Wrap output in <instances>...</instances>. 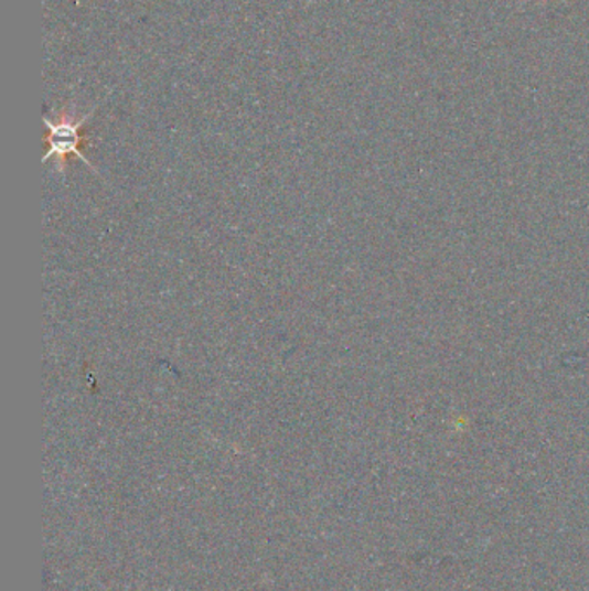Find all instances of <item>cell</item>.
<instances>
[{"instance_id":"1","label":"cell","mask_w":589,"mask_h":591,"mask_svg":"<svg viewBox=\"0 0 589 591\" xmlns=\"http://www.w3.org/2000/svg\"><path fill=\"white\" fill-rule=\"evenodd\" d=\"M96 109L97 108L92 109V111L88 112V115H85L84 118H81V120H75L73 115H64V117H61L60 120L56 121H52L51 118L45 117L44 121L49 128V152L42 161L47 163L49 160L56 157V160L60 161V169L63 170L66 157L75 154L78 160L84 161L87 166H90L92 172L99 175V172L92 166L88 158L81 151L82 142H84L82 128H84V125L90 120L92 115L96 112Z\"/></svg>"}]
</instances>
